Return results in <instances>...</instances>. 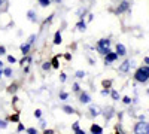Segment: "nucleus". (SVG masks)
<instances>
[{"label": "nucleus", "mask_w": 149, "mask_h": 134, "mask_svg": "<svg viewBox=\"0 0 149 134\" xmlns=\"http://www.w3.org/2000/svg\"><path fill=\"white\" fill-rule=\"evenodd\" d=\"M134 79L140 83L148 82L149 81V66H143V67L137 69V72L134 73Z\"/></svg>", "instance_id": "f257e3e1"}, {"label": "nucleus", "mask_w": 149, "mask_h": 134, "mask_svg": "<svg viewBox=\"0 0 149 134\" xmlns=\"http://www.w3.org/2000/svg\"><path fill=\"white\" fill-rule=\"evenodd\" d=\"M109 46H110V40L109 39H100V40L97 42V49H98V52L103 54V55H106L107 52H110Z\"/></svg>", "instance_id": "f03ea898"}, {"label": "nucleus", "mask_w": 149, "mask_h": 134, "mask_svg": "<svg viewBox=\"0 0 149 134\" xmlns=\"http://www.w3.org/2000/svg\"><path fill=\"white\" fill-rule=\"evenodd\" d=\"M134 133L136 134H149V124L145 121H140L134 125Z\"/></svg>", "instance_id": "7ed1b4c3"}, {"label": "nucleus", "mask_w": 149, "mask_h": 134, "mask_svg": "<svg viewBox=\"0 0 149 134\" xmlns=\"http://www.w3.org/2000/svg\"><path fill=\"white\" fill-rule=\"evenodd\" d=\"M116 58H118V54H116V52H107V54H106V58H104V63H106V64L113 63Z\"/></svg>", "instance_id": "20e7f679"}, {"label": "nucleus", "mask_w": 149, "mask_h": 134, "mask_svg": "<svg viewBox=\"0 0 149 134\" xmlns=\"http://www.w3.org/2000/svg\"><path fill=\"white\" fill-rule=\"evenodd\" d=\"M130 66H131V61L130 60H125L121 66H119V72H122V73H127L128 70H130Z\"/></svg>", "instance_id": "39448f33"}, {"label": "nucleus", "mask_w": 149, "mask_h": 134, "mask_svg": "<svg viewBox=\"0 0 149 134\" xmlns=\"http://www.w3.org/2000/svg\"><path fill=\"white\" fill-rule=\"evenodd\" d=\"M116 54H118V55H125V54H127L125 46H124L122 43H118V45H116Z\"/></svg>", "instance_id": "423d86ee"}, {"label": "nucleus", "mask_w": 149, "mask_h": 134, "mask_svg": "<svg viewBox=\"0 0 149 134\" xmlns=\"http://www.w3.org/2000/svg\"><path fill=\"white\" fill-rule=\"evenodd\" d=\"M91 133L93 134H103V128L100 127V125H91Z\"/></svg>", "instance_id": "0eeeda50"}, {"label": "nucleus", "mask_w": 149, "mask_h": 134, "mask_svg": "<svg viewBox=\"0 0 149 134\" xmlns=\"http://www.w3.org/2000/svg\"><path fill=\"white\" fill-rule=\"evenodd\" d=\"M79 100H81V103H90L91 101V97L86 94V92H82L81 97H79Z\"/></svg>", "instance_id": "6e6552de"}, {"label": "nucleus", "mask_w": 149, "mask_h": 134, "mask_svg": "<svg viewBox=\"0 0 149 134\" xmlns=\"http://www.w3.org/2000/svg\"><path fill=\"white\" fill-rule=\"evenodd\" d=\"M90 112H91V116H98V115H100V107H98V106H91Z\"/></svg>", "instance_id": "1a4fd4ad"}, {"label": "nucleus", "mask_w": 149, "mask_h": 134, "mask_svg": "<svg viewBox=\"0 0 149 134\" xmlns=\"http://www.w3.org/2000/svg\"><path fill=\"white\" fill-rule=\"evenodd\" d=\"M30 43H22L21 45V52H22V55H27L29 54V51H30Z\"/></svg>", "instance_id": "9d476101"}, {"label": "nucleus", "mask_w": 149, "mask_h": 134, "mask_svg": "<svg viewBox=\"0 0 149 134\" xmlns=\"http://www.w3.org/2000/svg\"><path fill=\"white\" fill-rule=\"evenodd\" d=\"M76 28H78L79 31H85V30H86V22H85L84 19H81V21L76 24Z\"/></svg>", "instance_id": "9b49d317"}, {"label": "nucleus", "mask_w": 149, "mask_h": 134, "mask_svg": "<svg viewBox=\"0 0 149 134\" xmlns=\"http://www.w3.org/2000/svg\"><path fill=\"white\" fill-rule=\"evenodd\" d=\"M61 42H63V37H61V33H60V31H57V33H55V36H54V43H55V45H60Z\"/></svg>", "instance_id": "f8f14e48"}, {"label": "nucleus", "mask_w": 149, "mask_h": 134, "mask_svg": "<svg viewBox=\"0 0 149 134\" xmlns=\"http://www.w3.org/2000/svg\"><path fill=\"white\" fill-rule=\"evenodd\" d=\"M27 15H29V19H30L31 22H36L37 17H36V14H34V10H29V12H27Z\"/></svg>", "instance_id": "ddd939ff"}, {"label": "nucleus", "mask_w": 149, "mask_h": 134, "mask_svg": "<svg viewBox=\"0 0 149 134\" xmlns=\"http://www.w3.org/2000/svg\"><path fill=\"white\" fill-rule=\"evenodd\" d=\"M128 9V2H122L121 6L118 8V12H124V10H127Z\"/></svg>", "instance_id": "4468645a"}, {"label": "nucleus", "mask_w": 149, "mask_h": 134, "mask_svg": "<svg viewBox=\"0 0 149 134\" xmlns=\"http://www.w3.org/2000/svg\"><path fill=\"white\" fill-rule=\"evenodd\" d=\"M63 110H64L66 113H69V115L74 113V109H73L72 106H63Z\"/></svg>", "instance_id": "2eb2a0df"}, {"label": "nucleus", "mask_w": 149, "mask_h": 134, "mask_svg": "<svg viewBox=\"0 0 149 134\" xmlns=\"http://www.w3.org/2000/svg\"><path fill=\"white\" fill-rule=\"evenodd\" d=\"M37 2H39L40 6H43V8H46V6L51 5V0H37Z\"/></svg>", "instance_id": "dca6fc26"}, {"label": "nucleus", "mask_w": 149, "mask_h": 134, "mask_svg": "<svg viewBox=\"0 0 149 134\" xmlns=\"http://www.w3.org/2000/svg\"><path fill=\"white\" fill-rule=\"evenodd\" d=\"M3 75L5 76H12V69H5L3 70Z\"/></svg>", "instance_id": "f3484780"}, {"label": "nucleus", "mask_w": 149, "mask_h": 134, "mask_svg": "<svg viewBox=\"0 0 149 134\" xmlns=\"http://www.w3.org/2000/svg\"><path fill=\"white\" fill-rule=\"evenodd\" d=\"M84 76H85V72H82V70H78V72H76V78L82 79Z\"/></svg>", "instance_id": "a211bd4d"}, {"label": "nucleus", "mask_w": 149, "mask_h": 134, "mask_svg": "<svg viewBox=\"0 0 149 134\" xmlns=\"http://www.w3.org/2000/svg\"><path fill=\"white\" fill-rule=\"evenodd\" d=\"M10 121H14V122H18V121H19V113H15L14 116H10Z\"/></svg>", "instance_id": "6ab92c4d"}, {"label": "nucleus", "mask_w": 149, "mask_h": 134, "mask_svg": "<svg viewBox=\"0 0 149 134\" xmlns=\"http://www.w3.org/2000/svg\"><path fill=\"white\" fill-rule=\"evenodd\" d=\"M29 63H30V58H29V57H27V58H22V60H21V64H22V66H27Z\"/></svg>", "instance_id": "aec40b11"}, {"label": "nucleus", "mask_w": 149, "mask_h": 134, "mask_svg": "<svg viewBox=\"0 0 149 134\" xmlns=\"http://www.w3.org/2000/svg\"><path fill=\"white\" fill-rule=\"evenodd\" d=\"M51 66H52V64L48 61V63H43V66H42V67H43V70H49V69H51Z\"/></svg>", "instance_id": "412c9836"}, {"label": "nucleus", "mask_w": 149, "mask_h": 134, "mask_svg": "<svg viewBox=\"0 0 149 134\" xmlns=\"http://www.w3.org/2000/svg\"><path fill=\"white\" fill-rule=\"evenodd\" d=\"M34 39H36V34H31L30 37H29V42L27 43H30V45H33V42H34Z\"/></svg>", "instance_id": "4be33fe9"}, {"label": "nucleus", "mask_w": 149, "mask_h": 134, "mask_svg": "<svg viewBox=\"0 0 149 134\" xmlns=\"http://www.w3.org/2000/svg\"><path fill=\"white\" fill-rule=\"evenodd\" d=\"M51 64H52V67H58V57H55V58L52 60Z\"/></svg>", "instance_id": "5701e85b"}, {"label": "nucleus", "mask_w": 149, "mask_h": 134, "mask_svg": "<svg viewBox=\"0 0 149 134\" xmlns=\"http://www.w3.org/2000/svg\"><path fill=\"white\" fill-rule=\"evenodd\" d=\"M67 97H69V94H67V92H61V94H60V99H61V100H66Z\"/></svg>", "instance_id": "b1692460"}, {"label": "nucleus", "mask_w": 149, "mask_h": 134, "mask_svg": "<svg viewBox=\"0 0 149 134\" xmlns=\"http://www.w3.org/2000/svg\"><path fill=\"white\" fill-rule=\"evenodd\" d=\"M8 127V124H6V121H0V128H2V130H5Z\"/></svg>", "instance_id": "393cba45"}, {"label": "nucleus", "mask_w": 149, "mask_h": 134, "mask_svg": "<svg viewBox=\"0 0 149 134\" xmlns=\"http://www.w3.org/2000/svg\"><path fill=\"white\" fill-rule=\"evenodd\" d=\"M27 133H29V134H37V130H36V128H29Z\"/></svg>", "instance_id": "a878e982"}, {"label": "nucleus", "mask_w": 149, "mask_h": 134, "mask_svg": "<svg viewBox=\"0 0 149 134\" xmlns=\"http://www.w3.org/2000/svg\"><path fill=\"white\" fill-rule=\"evenodd\" d=\"M124 103H125V104H130L131 103V99H130V97H124V100H122Z\"/></svg>", "instance_id": "bb28decb"}, {"label": "nucleus", "mask_w": 149, "mask_h": 134, "mask_svg": "<svg viewBox=\"0 0 149 134\" xmlns=\"http://www.w3.org/2000/svg\"><path fill=\"white\" fill-rule=\"evenodd\" d=\"M112 97H113L115 100H118V99H119V94H118L116 91H112Z\"/></svg>", "instance_id": "cd10ccee"}, {"label": "nucleus", "mask_w": 149, "mask_h": 134, "mask_svg": "<svg viewBox=\"0 0 149 134\" xmlns=\"http://www.w3.org/2000/svg\"><path fill=\"white\" fill-rule=\"evenodd\" d=\"M8 61H9V63H15L17 60H15V57H12V55H9V57H8Z\"/></svg>", "instance_id": "c85d7f7f"}, {"label": "nucleus", "mask_w": 149, "mask_h": 134, "mask_svg": "<svg viewBox=\"0 0 149 134\" xmlns=\"http://www.w3.org/2000/svg\"><path fill=\"white\" fill-rule=\"evenodd\" d=\"M3 54H6V48L5 46H0V55H3Z\"/></svg>", "instance_id": "c756f323"}, {"label": "nucleus", "mask_w": 149, "mask_h": 134, "mask_svg": "<svg viewBox=\"0 0 149 134\" xmlns=\"http://www.w3.org/2000/svg\"><path fill=\"white\" fill-rule=\"evenodd\" d=\"M34 116H36V118H40V116H42V110H36V112H34Z\"/></svg>", "instance_id": "7c9ffc66"}, {"label": "nucleus", "mask_w": 149, "mask_h": 134, "mask_svg": "<svg viewBox=\"0 0 149 134\" xmlns=\"http://www.w3.org/2000/svg\"><path fill=\"white\" fill-rule=\"evenodd\" d=\"M73 130H74V131L79 130V122H74V124H73Z\"/></svg>", "instance_id": "2f4dec72"}, {"label": "nucleus", "mask_w": 149, "mask_h": 134, "mask_svg": "<svg viewBox=\"0 0 149 134\" xmlns=\"http://www.w3.org/2000/svg\"><path fill=\"white\" fill-rule=\"evenodd\" d=\"M60 79H61V82L66 81V75H64V73H61V75H60Z\"/></svg>", "instance_id": "473e14b6"}, {"label": "nucleus", "mask_w": 149, "mask_h": 134, "mask_svg": "<svg viewBox=\"0 0 149 134\" xmlns=\"http://www.w3.org/2000/svg\"><path fill=\"white\" fill-rule=\"evenodd\" d=\"M15 90H17V87H15V85H10V87H9V92L15 91Z\"/></svg>", "instance_id": "72a5a7b5"}, {"label": "nucleus", "mask_w": 149, "mask_h": 134, "mask_svg": "<svg viewBox=\"0 0 149 134\" xmlns=\"http://www.w3.org/2000/svg\"><path fill=\"white\" fill-rule=\"evenodd\" d=\"M73 91H79V85H78V83L73 85Z\"/></svg>", "instance_id": "f704fd0d"}, {"label": "nucleus", "mask_w": 149, "mask_h": 134, "mask_svg": "<svg viewBox=\"0 0 149 134\" xmlns=\"http://www.w3.org/2000/svg\"><path fill=\"white\" fill-rule=\"evenodd\" d=\"M74 134H85V131L84 130H76V131H74Z\"/></svg>", "instance_id": "c9c22d12"}, {"label": "nucleus", "mask_w": 149, "mask_h": 134, "mask_svg": "<svg viewBox=\"0 0 149 134\" xmlns=\"http://www.w3.org/2000/svg\"><path fill=\"white\" fill-rule=\"evenodd\" d=\"M43 134H54V131H52V130H45Z\"/></svg>", "instance_id": "e433bc0d"}, {"label": "nucleus", "mask_w": 149, "mask_h": 134, "mask_svg": "<svg viewBox=\"0 0 149 134\" xmlns=\"http://www.w3.org/2000/svg\"><path fill=\"white\" fill-rule=\"evenodd\" d=\"M102 94H103V95H107V94H109V90H103Z\"/></svg>", "instance_id": "4c0bfd02"}, {"label": "nucleus", "mask_w": 149, "mask_h": 134, "mask_svg": "<svg viewBox=\"0 0 149 134\" xmlns=\"http://www.w3.org/2000/svg\"><path fill=\"white\" fill-rule=\"evenodd\" d=\"M22 130H24V125L19 124V125H18V131H22Z\"/></svg>", "instance_id": "58836bf2"}, {"label": "nucleus", "mask_w": 149, "mask_h": 134, "mask_svg": "<svg viewBox=\"0 0 149 134\" xmlns=\"http://www.w3.org/2000/svg\"><path fill=\"white\" fill-rule=\"evenodd\" d=\"M40 125L45 128V127H46V122H45V121H40Z\"/></svg>", "instance_id": "ea45409f"}, {"label": "nucleus", "mask_w": 149, "mask_h": 134, "mask_svg": "<svg viewBox=\"0 0 149 134\" xmlns=\"http://www.w3.org/2000/svg\"><path fill=\"white\" fill-rule=\"evenodd\" d=\"M5 2H6V0H0V6H2V5H5Z\"/></svg>", "instance_id": "a19ab883"}, {"label": "nucleus", "mask_w": 149, "mask_h": 134, "mask_svg": "<svg viewBox=\"0 0 149 134\" xmlns=\"http://www.w3.org/2000/svg\"><path fill=\"white\" fill-rule=\"evenodd\" d=\"M2 76H3V70H2V69H0V78H2Z\"/></svg>", "instance_id": "79ce46f5"}, {"label": "nucleus", "mask_w": 149, "mask_h": 134, "mask_svg": "<svg viewBox=\"0 0 149 134\" xmlns=\"http://www.w3.org/2000/svg\"><path fill=\"white\" fill-rule=\"evenodd\" d=\"M145 63H146V64H149V58H145Z\"/></svg>", "instance_id": "37998d69"}, {"label": "nucleus", "mask_w": 149, "mask_h": 134, "mask_svg": "<svg viewBox=\"0 0 149 134\" xmlns=\"http://www.w3.org/2000/svg\"><path fill=\"white\" fill-rule=\"evenodd\" d=\"M51 2H55V3H60V2H61V0H51Z\"/></svg>", "instance_id": "c03bdc74"}, {"label": "nucleus", "mask_w": 149, "mask_h": 134, "mask_svg": "<svg viewBox=\"0 0 149 134\" xmlns=\"http://www.w3.org/2000/svg\"><path fill=\"white\" fill-rule=\"evenodd\" d=\"M2 66H3V63H2V61H0V69H2Z\"/></svg>", "instance_id": "a18cd8bd"}]
</instances>
